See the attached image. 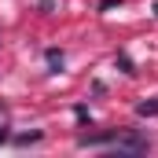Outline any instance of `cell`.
Returning <instances> with one entry per match:
<instances>
[{"label":"cell","instance_id":"cell-1","mask_svg":"<svg viewBox=\"0 0 158 158\" xmlns=\"http://www.w3.org/2000/svg\"><path fill=\"white\" fill-rule=\"evenodd\" d=\"M81 147H114V151H125V155H143L147 151V140L107 132V136H81Z\"/></svg>","mask_w":158,"mask_h":158},{"label":"cell","instance_id":"cell-2","mask_svg":"<svg viewBox=\"0 0 158 158\" xmlns=\"http://www.w3.org/2000/svg\"><path fill=\"white\" fill-rule=\"evenodd\" d=\"M136 114H140V118H155V114H158V99H143V103H136Z\"/></svg>","mask_w":158,"mask_h":158},{"label":"cell","instance_id":"cell-3","mask_svg":"<svg viewBox=\"0 0 158 158\" xmlns=\"http://www.w3.org/2000/svg\"><path fill=\"white\" fill-rule=\"evenodd\" d=\"M48 63H52V70H59V66H63V52L52 48V52H48Z\"/></svg>","mask_w":158,"mask_h":158},{"label":"cell","instance_id":"cell-4","mask_svg":"<svg viewBox=\"0 0 158 158\" xmlns=\"http://www.w3.org/2000/svg\"><path fill=\"white\" fill-rule=\"evenodd\" d=\"M37 140H40V132H26V136H19L15 143H37Z\"/></svg>","mask_w":158,"mask_h":158},{"label":"cell","instance_id":"cell-5","mask_svg":"<svg viewBox=\"0 0 158 158\" xmlns=\"http://www.w3.org/2000/svg\"><path fill=\"white\" fill-rule=\"evenodd\" d=\"M4 140H7V132H4V129H0V143H4Z\"/></svg>","mask_w":158,"mask_h":158}]
</instances>
